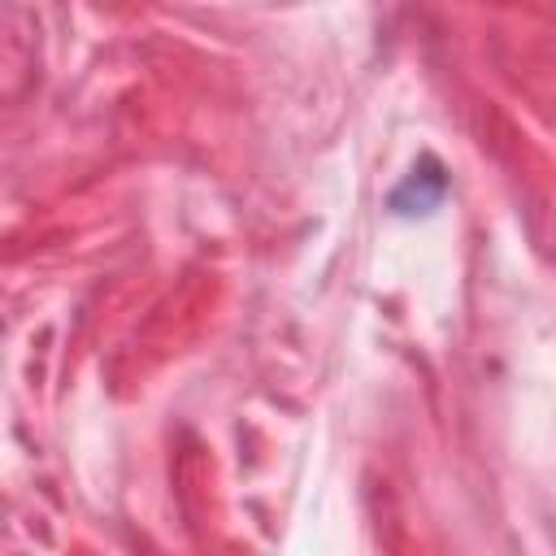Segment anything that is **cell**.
I'll list each match as a JSON object with an SVG mask.
<instances>
[{
  "label": "cell",
  "instance_id": "cell-1",
  "mask_svg": "<svg viewBox=\"0 0 556 556\" xmlns=\"http://www.w3.org/2000/svg\"><path fill=\"white\" fill-rule=\"evenodd\" d=\"M443 187H447V178L439 174V165H434V161H426V165H421V174L413 169V174L395 187L391 208H395V213H430V208L443 200Z\"/></svg>",
  "mask_w": 556,
  "mask_h": 556
}]
</instances>
